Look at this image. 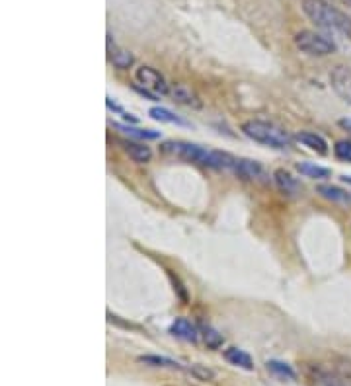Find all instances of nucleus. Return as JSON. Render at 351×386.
Wrapping results in <instances>:
<instances>
[{"label":"nucleus","instance_id":"aec40b11","mask_svg":"<svg viewBox=\"0 0 351 386\" xmlns=\"http://www.w3.org/2000/svg\"><path fill=\"white\" fill-rule=\"evenodd\" d=\"M268 369L276 375V377L281 378H289V380H295L297 375H295V371L291 369V365H287V363L281 361H268Z\"/></svg>","mask_w":351,"mask_h":386},{"label":"nucleus","instance_id":"dca6fc26","mask_svg":"<svg viewBox=\"0 0 351 386\" xmlns=\"http://www.w3.org/2000/svg\"><path fill=\"white\" fill-rule=\"evenodd\" d=\"M297 170L304 178H312V180H326V178L332 176V170L324 168V166H318L314 162H299Z\"/></svg>","mask_w":351,"mask_h":386},{"label":"nucleus","instance_id":"f257e3e1","mask_svg":"<svg viewBox=\"0 0 351 386\" xmlns=\"http://www.w3.org/2000/svg\"><path fill=\"white\" fill-rule=\"evenodd\" d=\"M160 152L168 154V156H174V158H182L185 162H193V164L217 170H234L236 162H238V158L228 152L207 151L199 144L184 143V141H168L160 147Z\"/></svg>","mask_w":351,"mask_h":386},{"label":"nucleus","instance_id":"423d86ee","mask_svg":"<svg viewBox=\"0 0 351 386\" xmlns=\"http://www.w3.org/2000/svg\"><path fill=\"white\" fill-rule=\"evenodd\" d=\"M233 172L234 174H238L240 178H244V180L256 182V184H269V182H271V178H269V174L266 172V168H264L259 162H256V160L238 158Z\"/></svg>","mask_w":351,"mask_h":386},{"label":"nucleus","instance_id":"ddd939ff","mask_svg":"<svg viewBox=\"0 0 351 386\" xmlns=\"http://www.w3.org/2000/svg\"><path fill=\"white\" fill-rule=\"evenodd\" d=\"M172 96H174L176 101H180V104H184V106H190V108H201L199 96L193 92L190 86L176 85L174 88H172Z\"/></svg>","mask_w":351,"mask_h":386},{"label":"nucleus","instance_id":"4be33fe9","mask_svg":"<svg viewBox=\"0 0 351 386\" xmlns=\"http://www.w3.org/2000/svg\"><path fill=\"white\" fill-rule=\"evenodd\" d=\"M133 55L127 53V51H116L113 57H111V63L116 68H129L133 65Z\"/></svg>","mask_w":351,"mask_h":386},{"label":"nucleus","instance_id":"5701e85b","mask_svg":"<svg viewBox=\"0 0 351 386\" xmlns=\"http://www.w3.org/2000/svg\"><path fill=\"white\" fill-rule=\"evenodd\" d=\"M334 154L338 160L351 162V143L350 141H338L334 144Z\"/></svg>","mask_w":351,"mask_h":386},{"label":"nucleus","instance_id":"f8f14e48","mask_svg":"<svg viewBox=\"0 0 351 386\" xmlns=\"http://www.w3.org/2000/svg\"><path fill=\"white\" fill-rule=\"evenodd\" d=\"M121 147H123V151H125L127 156H129L131 160H135V162H139V164H144V162H149V160L152 158L151 147H147V144L123 141Z\"/></svg>","mask_w":351,"mask_h":386},{"label":"nucleus","instance_id":"6ab92c4d","mask_svg":"<svg viewBox=\"0 0 351 386\" xmlns=\"http://www.w3.org/2000/svg\"><path fill=\"white\" fill-rule=\"evenodd\" d=\"M149 116H151L154 121H160V123H178V125H185V121H182L178 116H174L170 109L159 108V106L149 109Z\"/></svg>","mask_w":351,"mask_h":386},{"label":"nucleus","instance_id":"4468645a","mask_svg":"<svg viewBox=\"0 0 351 386\" xmlns=\"http://www.w3.org/2000/svg\"><path fill=\"white\" fill-rule=\"evenodd\" d=\"M117 131H121L127 137H135V139H142V141H154L159 139L160 133L159 131H152V129H141V127H133L127 125V123H113Z\"/></svg>","mask_w":351,"mask_h":386},{"label":"nucleus","instance_id":"b1692460","mask_svg":"<svg viewBox=\"0 0 351 386\" xmlns=\"http://www.w3.org/2000/svg\"><path fill=\"white\" fill-rule=\"evenodd\" d=\"M192 373L197 378H203V380H209V378H213V373H211L209 369H201V367H193Z\"/></svg>","mask_w":351,"mask_h":386},{"label":"nucleus","instance_id":"f03ea898","mask_svg":"<svg viewBox=\"0 0 351 386\" xmlns=\"http://www.w3.org/2000/svg\"><path fill=\"white\" fill-rule=\"evenodd\" d=\"M302 10L312 24L330 32H342L351 35L350 16L340 8L332 6L326 0H302Z\"/></svg>","mask_w":351,"mask_h":386},{"label":"nucleus","instance_id":"9b49d317","mask_svg":"<svg viewBox=\"0 0 351 386\" xmlns=\"http://www.w3.org/2000/svg\"><path fill=\"white\" fill-rule=\"evenodd\" d=\"M273 182L285 195H297L302 192V185L287 172V170H276L273 172Z\"/></svg>","mask_w":351,"mask_h":386},{"label":"nucleus","instance_id":"6e6552de","mask_svg":"<svg viewBox=\"0 0 351 386\" xmlns=\"http://www.w3.org/2000/svg\"><path fill=\"white\" fill-rule=\"evenodd\" d=\"M170 334L184 342H192V344H197V340H199V330L187 318H176L170 326Z\"/></svg>","mask_w":351,"mask_h":386},{"label":"nucleus","instance_id":"7ed1b4c3","mask_svg":"<svg viewBox=\"0 0 351 386\" xmlns=\"http://www.w3.org/2000/svg\"><path fill=\"white\" fill-rule=\"evenodd\" d=\"M242 133L256 143L266 144L271 149H279V151L289 149L292 143L289 131H285L283 127L276 125L271 121H261V119H250V121L242 123Z\"/></svg>","mask_w":351,"mask_h":386},{"label":"nucleus","instance_id":"2eb2a0df","mask_svg":"<svg viewBox=\"0 0 351 386\" xmlns=\"http://www.w3.org/2000/svg\"><path fill=\"white\" fill-rule=\"evenodd\" d=\"M225 359L230 365H236V367H240V369L252 371L254 369V361H252V357L242 349H238V347H228L225 351Z\"/></svg>","mask_w":351,"mask_h":386},{"label":"nucleus","instance_id":"f3484780","mask_svg":"<svg viewBox=\"0 0 351 386\" xmlns=\"http://www.w3.org/2000/svg\"><path fill=\"white\" fill-rule=\"evenodd\" d=\"M316 192L324 197V199H330V201L335 203H350L351 197L347 195V192H343L340 187H334V185H318Z\"/></svg>","mask_w":351,"mask_h":386},{"label":"nucleus","instance_id":"a211bd4d","mask_svg":"<svg viewBox=\"0 0 351 386\" xmlns=\"http://www.w3.org/2000/svg\"><path fill=\"white\" fill-rule=\"evenodd\" d=\"M139 363L149 365V367H168V369L184 371V367L178 361H172V359H168V357H159V355H142V357H139Z\"/></svg>","mask_w":351,"mask_h":386},{"label":"nucleus","instance_id":"39448f33","mask_svg":"<svg viewBox=\"0 0 351 386\" xmlns=\"http://www.w3.org/2000/svg\"><path fill=\"white\" fill-rule=\"evenodd\" d=\"M135 78H137V82L142 85L147 90H152V92L156 94H168L170 92V88H168L166 80H164V76L160 75L156 68L152 67H139L135 70Z\"/></svg>","mask_w":351,"mask_h":386},{"label":"nucleus","instance_id":"9d476101","mask_svg":"<svg viewBox=\"0 0 351 386\" xmlns=\"http://www.w3.org/2000/svg\"><path fill=\"white\" fill-rule=\"evenodd\" d=\"M297 143H301L302 147H307L310 151H314L316 154H328V143L324 137H320L318 133H312V131H299V133L292 137Z\"/></svg>","mask_w":351,"mask_h":386},{"label":"nucleus","instance_id":"393cba45","mask_svg":"<svg viewBox=\"0 0 351 386\" xmlns=\"http://www.w3.org/2000/svg\"><path fill=\"white\" fill-rule=\"evenodd\" d=\"M342 180L345 184H351V176H342Z\"/></svg>","mask_w":351,"mask_h":386},{"label":"nucleus","instance_id":"20e7f679","mask_svg":"<svg viewBox=\"0 0 351 386\" xmlns=\"http://www.w3.org/2000/svg\"><path fill=\"white\" fill-rule=\"evenodd\" d=\"M295 45H297V49L307 55H312V57H326L335 51V43L332 39H328L316 32H310V30H302L295 35Z\"/></svg>","mask_w":351,"mask_h":386},{"label":"nucleus","instance_id":"1a4fd4ad","mask_svg":"<svg viewBox=\"0 0 351 386\" xmlns=\"http://www.w3.org/2000/svg\"><path fill=\"white\" fill-rule=\"evenodd\" d=\"M332 86L343 100L351 104V68L338 67L332 73Z\"/></svg>","mask_w":351,"mask_h":386},{"label":"nucleus","instance_id":"412c9836","mask_svg":"<svg viewBox=\"0 0 351 386\" xmlns=\"http://www.w3.org/2000/svg\"><path fill=\"white\" fill-rule=\"evenodd\" d=\"M201 332H203V340H205V344H207L209 349H218V347L223 345V342H225L217 330H213L211 326H203L201 328Z\"/></svg>","mask_w":351,"mask_h":386},{"label":"nucleus","instance_id":"0eeeda50","mask_svg":"<svg viewBox=\"0 0 351 386\" xmlns=\"http://www.w3.org/2000/svg\"><path fill=\"white\" fill-rule=\"evenodd\" d=\"M312 380H314V386H351V375H345L335 367L332 369L316 367Z\"/></svg>","mask_w":351,"mask_h":386}]
</instances>
